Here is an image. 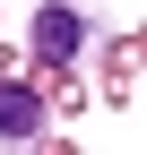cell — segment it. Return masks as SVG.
Masks as SVG:
<instances>
[{
	"instance_id": "obj_2",
	"label": "cell",
	"mask_w": 147,
	"mask_h": 155,
	"mask_svg": "<svg viewBox=\"0 0 147 155\" xmlns=\"http://www.w3.org/2000/svg\"><path fill=\"white\" fill-rule=\"evenodd\" d=\"M0 138H9V147L52 138V112H43V95H35L26 78H0Z\"/></svg>"
},
{
	"instance_id": "obj_1",
	"label": "cell",
	"mask_w": 147,
	"mask_h": 155,
	"mask_svg": "<svg viewBox=\"0 0 147 155\" xmlns=\"http://www.w3.org/2000/svg\"><path fill=\"white\" fill-rule=\"evenodd\" d=\"M95 35H104V17L87 9V0H43L35 26H26V52H35L43 69H78L87 52H95Z\"/></svg>"
}]
</instances>
